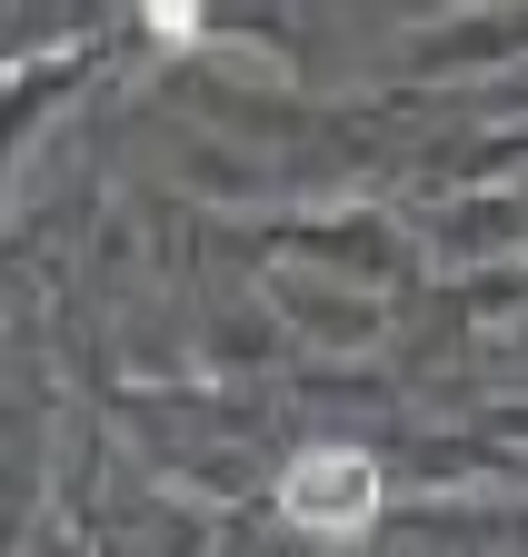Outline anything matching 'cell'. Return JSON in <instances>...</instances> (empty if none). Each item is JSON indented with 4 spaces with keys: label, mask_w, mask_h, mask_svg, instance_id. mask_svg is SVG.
<instances>
[{
    "label": "cell",
    "mask_w": 528,
    "mask_h": 557,
    "mask_svg": "<svg viewBox=\"0 0 528 557\" xmlns=\"http://www.w3.org/2000/svg\"><path fill=\"white\" fill-rule=\"evenodd\" d=\"M150 30L180 50V40H200V0H150Z\"/></svg>",
    "instance_id": "cell-2"
},
{
    "label": "cell",
    "mask_w": 528,
    "mask_h": 557,
    "mask_svg": "<svg viewBox=\"0 0 528 557\" xmlns=\"http://www.w3.org/2000/svg\"><path fill=\"white\" fill-rule=\"evenodd\" d=\"M280 508L309 528V537H359L369 508H379V468L359 448H299L290 478H280Z\"/></svg>",
    "instance_id": "cell-1"
}]
</instances>
